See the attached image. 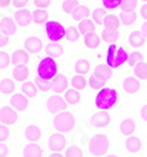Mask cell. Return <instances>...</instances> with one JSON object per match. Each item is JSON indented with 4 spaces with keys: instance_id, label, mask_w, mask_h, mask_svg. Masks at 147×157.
<instances>
[{
    "instance_id": "cb8c5ba5",
    "label": "cell",
    "mask_w": 147,
    "mask_h": 157,
    "mask_svg": "<svg viewBox=\"0 0 147 157\" xmlns=\"http://www.w3.org/2000/svg\"><path fill=\"white\" fill-rule=\"evenodd\" d=\"M94 76L99 78L100 81L106 82L107 80H109L112 76V69L107 65H98L94 69Z\"/></svg>"
},
{
    "instance_id": "f5cc1de1",
    "label": "cell",
    "mask_w": 147,
    "mask_h": 157,
    "mask_svg": "<svg viewBox=\"0 0 147 157\" xmlns=\"http://www.w3.org/2000/svg\"><path fill=\"white\" fill-rule=\"evenodd\" d=\"M52 0H33V5L37 8H41V10H46L47 7L51 5Z\"/></svg>"
},
{
    "instance_id": "f1b7e54d",
    "label": "cell",
    "mask_w": 147,
    "mask_h": 157,
    "mask_svg": "<svg viewBox=\"0 0 147 157\" xmlns=\"http://www.w3.org/2000/svg\"><path fill=\"white\" fill-rule=\"evenodd\" d=\"M84 44H85V46L87 48L95 49L97 47H99V45H100V36L95 32L88 33V34H86L84 36Z\"/></svg>"
},
{
    "instance_id": "816d5d0a",
    "label": "cell",
    "mask_w": 147,
    "mask_h": 157,
    "mask_svg": "<svg viewBox=\"0 0 147 157\" xmlns=\"http://www.w3.org/2000/svg\"><path fill=\"white\" fill-rule=\"evenodd\" d=\"M12 4H13L14 8L22 10V8H26L31 4V0H12Z\"/></svg>"
},
{
    "instance_id": "7c38bea8",
    "label": "cell",
    "mask_w": 147,
    "mask_h": 157,
    "mask_svg": "<svg viewBox=\"0 0 147 157\" xmlns=\"http://www.w3.org/2000/svg\"><path fill=\"white\" fill-rule=\"evenodd\" d=\"M42 48V40L37 35L27 36L24 40V49L30 54H39Z\"/></svg>"
},
{
    "instance_id": "836d02e7",
    "label": "cell",
    "mask_w": 147,
    "mask_h": 157,
    "mask_svg": "<svg viewBox=\"0 0 147 157\" xmlns=\"http://www.w3.org/2000/svg\"><path fill=\"white\" fill-rule=\"evenodd\" d=\"M89 69H91V63L87 59H79L74 65V71L77 75H85L89 72Z\"/></svg>"
},
{
    "instance_id": "e0dca14e",
    "label": "cell",
    "mask_w": 147,
    "mask_h": 157,
    "mask_svg": "<svg viewBox=\"0 0 147 157\" xmlns=\"http://www.w3.org/2000/svg\"><path fill=\"white\" fill-rule=\"evenodd\" d=\"M22 156L24 157H42L44 156V148L39 143H27L22 148Z\"/></svg>"
},
{
    "instance_id": "ac0fdd59",
    "label": "cell",
    "mask_w": 147,
    "mask_h": 157,
    "mask_svg": "<svg viewBox=\"0 0 147 157\" xmlns=\"http://www.w3.org/2000/svg\"><path fill=\"white\" fill-rule=\"evenodd\" d=\"M51 87H52V90H53L54 93H57V94L65 93L67 90V87H68L67 78L64 74L57 75V76L51 81Z\"/></svg>"
},
{
    "instance_id": "6da1fadb",
    "label": "cell",
    "mask_w": 147,
    "mask_h": 157,
    "mask_svg": "<svg viewBox=\"0 0 147 157\" xmlns=\"http://www.w3.org/2000/svg\"><path fill=\"white\" fill-rule=\"evenodd\" d=\"M77 125V118L71 111H60L54 115L52 120V127L61 134L71 132Z\"/></svg>"
},
{
    "instance_id": "f546056e",
    "label": "cell",
    "mask_w": 147,
    "mask_h": 157,
    "mask_svg": "<svg viewBox=\"0 0 147 157\" xmlns=\"http://www.w3.org/2000/svg\"><path fill=\"white\" fill-rule=\"evenodd\" d=\"M120 20L114 14H108L104 20V27L107 31H118L120 26Z\"/></svg>"
},
{
    "instance_id": "7402d4cb",
    "label": "cell",
    "mask_w": 147,
    "mask_h": 157,
    "mask_svg": "<svg viewBox=\"0 0 147 157\" xmlns=\"http://www.w3.org/2000/svg\"><path fill=\"white\" fill-rule=\"evenodd\" d=\"M128 44L133 48H140L146 44V38L142 35L140 31H133L128 34Z\"/></svg>"
},
{
    "instance_id": "44dd1931",
    "label": "cell",
    "mask_w": 147,
    "mask_h": 157,
    "mask_svg": "<svg viewBox=\"0 0 147 157\" xmlns=\"http://www.w3.org/2000/svg\"><path fill=\"white\" fill-rule=\"evenodd\" d=\"M137 129V122L133 118L127 117L124 118L120 123V132L122 136H132Z\"/></svg>"
},
{
    "instance_id": "f907efd6",
    "label": "cell",
    "mask_w": 147,
    "mask_h": 157,
    "mask_svg": "<svg viewBox=\"0 0 147 157\" xmlns=\"http://www.w3.org/2000/svg\"><path fill=\"white\" fill-rule=\"evenodd\" d=\"M10 44H11V36L7 35L6 33H4L0 31V48L7 47Z\"/></svg>"
},
{
    "instance_id": "8992f818",
    "label": "cell",
    "mask_w": 147,
    "mask_h": 157,
    "mask_svg": "<svg viewBox=\"0 0 147 157\" xmlns=\"http://www.w3.org/2000/svg\"><path fill=\"white\" fill-rule=\"evenodd\" d=\"M109 122H111L109 114H107L106 111H99V113H95L93 115L88 116L86 118L85 124L92 130H104L108 128Z\"/></svg>"
},
{
    "instance_id": "ee69618b",
    "label": "cell",
    "mask_w": 147,
    "mask_h": 157,
    "mask_svg": "<svg viewBox=\"0 0 147 157\" xmlns=\"http://www.w3.org/2000/svg\"><path fill=\"white\" fill-rule=\"evenodd\" d=\"M138 6V0H124L121 4L122 12H134Z\"/></svg>"
},
{
    "instance_id": "d6986e66",
    "label": "cell",
    "mask_w": 147,
    "mask_h": 157,
    "mask_svg": "<svg viewBox=\"0 0 147 157\" xmlns=\"http://www.w3.org/2000/svg\"><path fill=\"white\" fill-rule=\"evenodd\" d=\"M124 147L128 152L137 154V152H140L141 148H142V142H141L140 137L132 135V136H128L124 141Z\"/></svg>"
},
{
    "instance_id": "30bf717a",
    "label": "cell",
    "mask_w": 147,
    "mask_h": 157,
    "mask_svg": "<svg viewBox=\"0 0 147 157\" xmlns=\"http://www.w3.org/2000/svg\"><path fill=\"white\" fill-rule=\"evenodd\" d=\"M19 120L18 111L13 109L11 105H4L0 108V122L5 125H12L17 123Z\"/></svg>"
},
{
    "instance_id": "74e56055",
    "label": "cell",
    "mask_w": 147,
    "mask_h": 157,
    "mask_svg": "<svg viewBox=\"0 0 147 157\" xmlns=\"http://www.w3.org/2000/svg\"><path fill=\"white\" fill-rule=\"evenodd\" d=\"M101 39L107 44H115L119 39V32L118 31H102L101 32Z\"/></svg>"
},
{
    "instance_id": "8fae6325",
    "label": "cell",
    "mask_w": 147,
    "mask_h": 157,
    "mask_svg": "<svg viewBox=\"0 0 147 157\" xmlns=\"http://www.w3.org/2000/svg\"><path fill=\"white\" fill-rule=\"evenodd\" d=\"M13 20L17 24V26L19 27H28L31 25L32 20V12L31 8H22V10H18L13 12Z\"/></svg>"
},
{
    "instance_id": "ba28073f",
    "label": "cell",
    "mask_w": 147,
    "mask_h": 157,
    "mask_svg": "<svg viewBox=\"0 0 147 157\" xmlns=\"http://www.w3.org/2000/svg\"><path fill=\"white\" fill-rule=\"evenodd\" d=\"M67 140L64 134L61 132H53L47 140V148L53 152H60L66 148Z\"/></svg>"
},
{
    "instance_id": "5bb4252c",
    "label": "cell",
    "mask_w": 147,
    "mask_h": 157,
    "mask_svg": "<svg viewBox=\"0 0 147 157\" xmlns=\"http://www.w3.org/2000/svg\"><path fill=\"white\" fill-rule=\"evenodd\" d=\"M42 131L35 124H28L24 130V138L28 143H35L41 138Z\"/></svg>"
},
{
    "instance_id": "db71d44e",
    "label": "cell",
    "mask_w": 147,
    "mask_h": 157,
    "mask_svg": "<svg viewBox=\"0 0 147 157\" xmlns=\"http://www.w3.org/2000/svg\"><path fill=\"white\" fill-rule=\"evenodd\" d=\"M10 155V149L6 143L0 142V157H8Z\"/></svg>"
},
{
    "instance_id": "681fc988",
    "label": "cell",
    "mask_w": 147,
    "mask_h": 157,
    "mask_svg": "<svg viewBox=\"0 0 147 157\" xmlns=\"http://www.w3.org/2000/svg\"><path fill=\"white\" fill-rule=\"evenodd\" d=\"M11 130L8 129V127L5 124H0V142L6 141L7 138L10 137Z\"/></svg>"
},
{
    "instance_id": "ab89813d",
    "label": "cell",
    "mask_w": 147,
    "mask_h": 157,
    "mask_svg": "<svg viewBox=\"0 0 147 157\" xmlns=\"http://www.w3.org/2000/svg\"><path fill=\"white\" fill-rule=\"evenodd\" d=\"M71 86L73 87L74 89H77V90H84V89H86L87 81L84 76L75 75V76H73L72 80H71Z\"/></svg>"
},
{
    "instance_id": "d590c367",
    "label": "cell",
    "mask_w": 147,
    "mask_h": 157,
    "mask_svg": "<svg viewBox=\"0 0 147 157\" xmlns=\"http://www.w3.org/2000/svg\"><path fill=\"white\" fill-rule=\"evenodd\" d=\"M107 15V11L104 8V7H98V8H95L93 10V12H92V18H93V22L95 25H104V20L106 18Z\"/></svg>"
},
{
    "instance_id": "ffe728a7",
    "label": "cell",
    "mask_w": 147,
    "mask_h": 157,
    "mask_svg": "<svg viewBox=\"0 0 147 157\" xmlns=\"http://www.w3.org/2000/svg\"><path fill=\"white\" fill-rule=\"evenodd\" d=\"M140 81L134 76H128L122 81V90L127 94H135L140 90Z\"/></svg>"
},
{
    "instance_id": "4dcf8cb0",
    "label": "cell",
    "mask_w": 147,
    "mask_h": 157,
    "mask_svg": "<svg viewBox=\"0 0 147 157\" xmlns=\"http://www.w3.org/2000/svg\"><path fill=\"white\" fill-rule=\"evenodd\" d=\"M118 18H119L120 22L124 26H131V25H133L134 22L137 21L138 14H137L135 11L134 12H121L118 15Z\"/></svg>"
},
{
    "instance_id": "bcb514c9",
    "label": "cell",
    "mask_w": 147,
    "mask_h": 157,
    "mask_svg": "<svg viewBox=\"0 0 147 157\" xmlns=\"http://www.w3.org/2000/svg\"><path fill=\"white\" fill-rule=\"evenodd\" d=\"M88 86L92 89H94V90H100L102 88H105V82L100 81L99 78H97L94 75H92V76H89V78H88Z\"/></svg>"
},
{
    "instance_id": "91938a15",
    "label": "cell",
    "mask_w": 147,
    "mask_h": 157,
    "mask_svg": "<svg viewBox=\"0 0 147 157\" xmlns=\"http://www.w3.org/2000/svg\"><path fill=\"white\" fill-rule=\"evenodd\" d=\"M46 157H64L60 152H52V154H48Z\"/></svg>"
},
{
    "instance_id": "6125c7cd",
    "label": "cell",
    "mask_w": 147,
    "mask_h": 157,
    "mask_svg": "<svg viewBox=\"0 0 147 157\" xmlns=\"http://www.w3.org/2000/svg\"><path fill=\"white\" fill-rule=\"evenodd\" d=\"M141 1H145V2H147V0H141Z\"/></svg>"
},
{
    "instance_id": "b9f144b4",
    "label": "cell",
    "mask_w": 147,
    "mask_h": 157,
    "mask_svg": "<svg viewBox=\"0 0 147 157\" xmlns=\"http://www.w3.org/2000/svg\"><path fill=\"white\" fill-rule=\"evenodd\" d=\"M142 60H144V54H142V53L132 52L131 54H128V60H127V62H128V65L131 66V67H135L138 63L142 62Z\"/></svg>"
},
{
    "instance_id": "9f6ffc18",
    "label": "cell",
    "mask_w": 147,
    "mask_h": 157,
    "mask_svg": "<svg viewBox=\"0 0 147 157\" xmlns=\"http://www.w3.org/2000/svg\"><path fill=\"white\" fill-rule=\"evenodd\" d=\"M140 15L147 21V2H145L140 8Z\"/></svg>"
},
{
    "instance_id": "9a60e30c",
    "label": "cell",
    "mask_w": 147,
    "mask_h": 157,
    "mask_svg": "<svg viewBox=\"0 0 147 157\" xmlns=\"http://www.w3.org/2000/svg\"><path fill=\"white\" fill-rule=\"evenodd\" d=\"M30 60H31L30 59V53L26 52L22 48L15 49L11 56V62L14 67L15 66H26L30 62Z\"/></svg>"
},
{
    "instance_id": "52a82bcc",
    "label": "cell",
    "mask_w": 147,
    "mask_h": 157,
    "mask_svg": "<svg viewBox=\"0 0 147 157\" xmlns=\"http://www.w3.org/2000/svg\"><path fill=\"white\" fill-rule=\"evenodd\" d=\"M45 32L51 42H58L66 36V28L55 20H48L45 24Z\"/></svg>"
},
{
    "instance_id": "8d00e7d4",
    "label": "cell",
    "mask_w": 147,
    "mask_h": 157,
    "mask_svg": "<svg viewBox=\"0 0 147 157\" xmlns=\"http://www.w3.org/2000/svg\"><path fill=\"white\" fill-rule=\"evenodd\" d=\"M79 0H62L61 2V10L65 14L72 15L74 10L79 6Z\"/></svg>"
},
{
    "instance_id": "f6af8a7d",
    "label": "cell",
    "mask_w": 147,
    "mask_h": 157,
    "mask_svg": "<svg viewBox=\"0 0 147 157\" xmlns=\"http://www.w3.org/2000/svg\"><path fill=\"white\" fill-rule=\"evenodd\" d=\"M34 83L37 85L38 89H40V92L46 93L52 90V87H51V82L50 81H45V80H42L40 78H37L34 80Z\"/></svg>"
},
{
    "instance_id": "6f0895ef",
    "label": "cell",
    "mask_w": 147,
    "mask_h": 157,
    "mask_svg": "<svg viewBox=\"0 0 147 157\" xmlns=\"http://www.w3.org/2000/svg\"><path fill=\"white\" fill-rule=\"evenodd\" d=\"M12 4V0H0V7L1 8H10Z\"/></svg>"
},
{
    "instance_id": "4316f807",
    "label": "cell",
    "mask_w": 147,
    "mask_h": 157,
    "mask_svg": "<svg viewBox=\"0 0 147 157\" xmlns=\"http://www.w3.org/2000/svg\"><path fill=\"white\" fill-rule=\"evenodd\" d=\"M91 15V8L86 5H79L74 10V12L72 13V18L75 21H79L80 22L81 20L87 19L88 17Z\"/></svg>"
},
{
    "instance_id": "7a4b0ae2",
    "label": "cell",
    "mask_w": 147,
    "mask_h": 157,
    "mask_svg": "<svg viewBox=\"0 0 147 157\" xmlns=\"http://www.w3.org/2000/svg\"><path fill=\"white\" fill-rule=\"evenodd\" d=\"M118 101V92L113 88L105 87L100 89L98 94L95 95L94 105L98 109L102 111H106L111 108H113Z\"/></svg>"
},
{
    "instance_id": "e575fe53",
    "label": "cell",
    "mask_w": 147,
    "mask_h": 157,
    "mask_svg": "<svg viewBox=\"0 0 147 157\" xmlns=\"http://www.w3.org/2000/svg\"><path fill=\"white\" fill-rule=\"evenodd\" d=\"M64 98L66 100V102L68 105H75L80 102L81 95L79 90H77V89H68V90L65 92V98Z\"/></svg>"
},
{
    "instance_id": "1f68e13d",
    "label": "cell",
    "mask_w": 147,
    "mask_h": 157,
    "mask_svg": "<svg viewBox=\"0 0 147 157\" xmlns=\"http://www.w3.org/2000/svg\"><path fill=\"white\" fill-rule=\"evenodd\" d=\"M78 29H79L80 34H82V35L85 36V35L88 34V33L94 32V31H95V24L93 22V20H89L88 18H87V19L81 20L80 22H79Z\"/></svg>"
},
{
    "instance_id": "484cf974",
    "label": "cell",
    "mask_w": 147,
    "mask_h": 157,
    "mask_svg": "<svg viewBox=\"0 0 147 157\" xmlns=\"http://www.w3.org/2000/svg\"><path fill=\"white\" fill-rule=\"evenodd\" d=\"M21 93L28 98H33L38 94V87L32 81H25L21 85Z\"/></svg>"
},
{
    "instance_id": "9c48e42d",
    "label": "cell",
    "mask_w": 147,
    "mask_h": 157,
    "mask_svg": "<svg viewBox=\"0 0 147 157\" xmlns=\"http://www.w3.org/2000/svg\"><path fill=\"white\" fill-rule=\"evenodd\" d=\"M46 108L48 113L51 114H58L60 111H64L67 108L66 100L60 95H52L47 98Z\"/></svg>"
},
{
    "instance_id": "f35d334b",
    "label": "cell",
    "mask_w": 147,
    "mask_h": 157,
    "mask_svg": "<svg viewBox=\"0 0 147 157\" xmlns=\"http://www.w3.org/2000/svg\"><path fill=\"white\" fill-rule=\"evenodd\" d=\"M134 75L138 78V80H147V63L140 62L134 67Z\"/></svg>"
},
{
    "instance_id": "d4e9b609",
    "label": "cell",
    "mask_w": 147,
    "mask_h": 157,
    "mask_svg": "<svg viewBox=\"0 0 147 157\" xmlns=\"http://www.w3.org/2000/svg\"><path fill=\"white\" fill-rule=\"evenodd\" d=\"M12 76L19 82H25L30 76V68L26 66H15L12 69Z\"/></svg>"
},
{
    "instance_id": "5b68a950",
    "label": "cell",
    "mask_w": 147,
    "mask_h": 157,
    "mask_svg": "<svg viewBox=\"0 0 147 157\" xmlns=\"http://www.w3.org/2000/svg\"><path fill=\"white\" fill-rule=\"evenodd\" d=\"M109 148V141L105 134H95L88 141V151L92 156H104Z\"/></svg>"
},
{
    "instance_id": "c3c4849f",
    "label": "cell",
    "mask_w": 147,
    "mask_h": 157,
    "mask_svg": "<svg viewBox=\"0 0 147 157\" xmlns=\"http://www.w3.org/2000/svg\"><path fill=\"white\" fill-rule=\"evenodd\" d=\"M124 0H101L105 10H115L121 6Z\"/></svg>"
},
{
    "instance_id": "680465c9",
    "label": "cell",
    "mask_w": 147,
    "mask_h": 157,
    "mask_svg": "<svg viewBox=\"0 0 147 157\" xmlns=\"http://www.w3.org/2000/svg\"><path fill=\"white\" fill-rule=\"evenodd\" d=\"M140 32L142 33V35L147 39V21L142 22V25L140 27Z\"/></svg>"
},
{
    "instance_id": "7dc6e473",
    "label": "cell",
    "mask_w": 147,
    "mask_h": 157,
    "mask_svg": "<svg viewBox=\"0 0 147 157\" xmlns=\"http://www.w3.org/2000/svg\"><path fill=\"white\" fill-rule=\"evenodd\" d=\"M11 63V55L5 51H0V69H6Z\"/></svg>"
},
{
    "instance_id": "2e32d148",
    "label": "cell",
    "mask_w": 147,
    "mask_h": 157,
    "mask_svg": "<svg viewBox=\"0 0 147 157\" xmlns=\"http://www.w3.org/2000/svg\"><path fill=\"white\" fill-rule=\"evenodd\" d=\"M17 29H18V26L14 22V20L0 14V31L1 32L6 33L7 35L12 36L17 33Z\"/></svg>"
},
{
    "instance_id": "4fadbf2b",
    "label": "cell",
    "mask_w": 147,
    "mask_h": 157,
    "mask_svg": "<svg viewBox=\"0 0 147 157\" xmlns=\"http://www.w3.org/2000/svg\"><path fill=\"white\" fill-rule=\"evenodd\" d=\"M10 105L17 111H25L30 107L28 98L21 93H14L10 98Z\"/></svg>"
},
{
    "instance_id": "7bdbcfd3",
    "label": "cell",
    "mask_w": 147,
    "mask_h": 157,
    "mask_svg": "<svg viewBox=\"0 0 147 157\" xmlns=\"http://www.w3.org/2000/svg\"><path fill=\"white\" fill-rule=\"evenodd\" d=\"M82 151L74 144H70L65 150V156L64 157H82Z\"/></svg>"
},
{
    "instance_id": "603a6c76",
    "label": "cell",
    "mask_w": 147,
    "mask_h": 157,
    "mask_svg": "<svg viewBox=\"0 0 147 157\" xmlns=\"http://www.w3.org/2000/svg\"><path fill=\"white\" fill-rule=\"evenodd\" d=\"M17 89V85L12 78H0V93L2 95H13Z\"/></svg>"
},
{
    "instance_id": "277c9868",
    "label": "cell",
    "mask_w": 147,
    "mask_h": 157,
    "mask_svg": "<svg viewBox=\"0 0 147 157\" xmlns=\"http://www.w3.org/2000/svg\"><path fill=\"white\" fill-rule=\"evenodd\" d=\"M58 63L54 58L46 55L40 60V62L37 66V74L38 78H42L45 81H52L58 74Z\"/></svg>"
},
{
    "instance_id": "11a10c76",
    "label": "cell",
    "mask_w": 147,
    "mask_h": 157,
    "mask_svg": "<svg viewBox=\"0 0 147 157\" xmlns=\"http://www.w3.org/2000/svg\"><path fill=\"white\" fill-rule=\"evenodd\" d=\"M140 117H141V120H142V121L147 122V103L141 107V109H140Z\"/></svg>"
},
{
    "instance_id": "3957f363",
    "label": "cell",
    "mask_w": 147,
    "mask_h": 157,
    "mask_svg": "<svg viewBox=\"0 0 147 157\" xmlns=\"http://www.w3.org/2000/svg\"><path fill=\"white\" fill-rule=\"evenodd\" d=\"M128 60V53L121 46L111 44L106 52V65L109 68H119Z\"/></svg>"
},
{
    "instance_id": "94428289",
    "label": "cell",
    "mask_w": 147,
    "mask_h": 157,
    "mask_svg": "<svg viewBox=\"0 0 147 157\" xmlns=\"http://www.w3.org/2000/svg\"><path fill=\"white\" fill-rule=\"evenodd\" d=\"M106 157H118V156H115V155H107Z\"/></svg>"
},
{
    "instance_id": "d6a6232c",
    "label": "cell",
    "mask_w": 147,
    "mask_h": 157,
    "mask_svg": "<svg viewBox=\"0 0 147 157\" xmlns=\"http://www.w3.org/2000/svg\"><path fill=\"white\" fill-rule=\"evenodd\" d=\"M46 53L52 58H60L64 53V47L58 42H50L46 46Z\"/></svg>"
},
{
    "instance_id": "60d3db41",
    "label": "cell",
    "mask_w": 147,
    "mask_h": 157,
    "mask_svg": "<svg viewBox=\"0 0 147 157\" xmlns=\"http://www.w3.org/2000/svg\"><path fill=\"white\" fill-rule=\"evenodd\" d=\"M65 38L70 42H77L80 38V32L75 26H70L66 29V36Z\"/></svg>"
},
{
    "instance_id": "83f0119b",
    "label": "cell",
    "mask_w": 147,
    "mask_h": 157,
    "mask_svg": "<svg viewBox=\"0 0 147 157\" xmlns=\"http://www.w3.org/2000/svg\"><path fill=\"white\" fill-rule=\"evenodd\" d=\"M50 19V13L46 10H41V8H35L32 12V20L35 24L41 25V24H46Z\"/></svg>"
}]
</instances>
